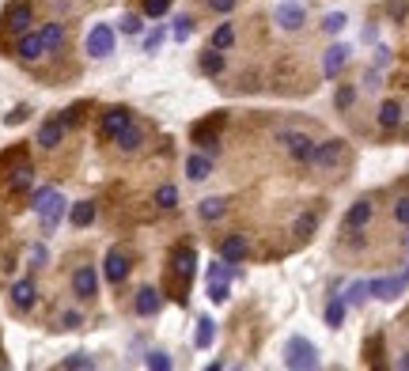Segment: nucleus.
Masks as SVG:
<instances>
[{
    "label": "nucleus",
    "instance_id": "1",
    "mask_svg": "<svg viewBox=\"0 0 409 371\" xmlns=\"http://www.w3.org/2000/svg\"><path fill=\"white\" fill-rule=\"evenodd\" d=\"M35 212H38V224H42V232L46 235H53V227L61 224V216H65V209H69V205H65V198L57 190H53V186H42V190H35Z\"/></svg>",
    "mask_w": 409,
    "mask_h": 371
},
{
    "label": "nucleus",
    "instance_id": "2",
    "mask_svg": "<svg viewBox=\"0 0 409 371\" xmlns=\"http://www.w3.org/2000/svg\"><path fill=\"white\" fill-rule=\"evenodd\" d=\"M341 163H345V140H323V144H315L311 156H307V167L318 171V174L337 171Z\"/></svg>",
    "mask_w": 409,
    "mask_h": 371
},
{
    "label": "nucleus",
    "instance_id": "3",
    "mask_svg": "<svg viewBox=\"0 0 409 371\" xmlns=\"http://www.w3.org/2000/svg\"><path fill=\"white\" fill-rule=\"evenodd\" d=\"M30 23H35V4L30 0H12V4L4 8V19H0V30H8L12 38L27 35Z\"/></svg>",
    "mask_w": 409,
    "mask_h": 371
},
{
    "label": "nucleus",
    "instance_id": "4",
    "mask_svg": "<svg viewBox=\"0 0 409 371\" xmlns=\"http://www.w3.org/2000/svg\"><path fill=\"white\" fill-rule=\"evenodd\" d=\"M284 364L292 371H315L323 360H318V348L307 341V337H292V341L284 345Z\"/></svg>",
    "mask_w": 409,
    "mask_h": 371
},
{
    "label": "nucleus",
    "instance_id": "5",
    "mask_svg": "<svg viewBox=\"0 0 409 371\" xmlns=\"http://www.w3.org/2000/svg\"><path fill=\"white\" fill-rule=\"evenodd\" d=\"M114 42H118L114 27H110V23H95L91 35H87V57H95V61L110 57V53H114Z\"/></svg>",
    "mask_w": 409,
    "mask_h": 371
},
{
    "label": "nucleus",
    "instance_id": "6",
    "mask_svg": "<svg viewBox=\"0 0 409 371\" xmlns=\"http://www.w3.org/2000/svg\"><path fill=\"white\" fill-rule=\"evenodd\" d=\"M371 216H375V201H371V198H360V201L349 205V212H345V220H341V227H345L349 235H357V232H364V227L371 224Z\"/></svg>",
    "mask_w": 409,
    "mask_h": 371
},
{
    "label": "nucleus",
    "instance_id": "7",
    "mask_svg": "<svg viewBox=\"0 0 409 371\" xmlns=\"http://www.w3.org/2000/svg\"><path fill=\"white\" fill-rule=\"evenodd\" d=\"M194 269H197V250L194 246H174L171 250V273L179 277L182 288L194 280Z\"/></svg>",
    "mask_w": 409,
    "mask_h": 371
},
{
    "label": "nucleus",
    "instance_id": "8",
    "mask_svg": "<svg viewBox=\"0 0 409 371\" xmlns=\"http://www.w3.org/2000/svg\"><path fill=\"white\" fill-rule=\"evenodd\" d=\"M129 122H133V110H129V106H106L103 118H99V133H103L106 140H114Z\"/></svg>",
    "mask_w": 409,
    "mask_h": 371
},
{
    "label": "nucleus",
    "instance_id": "9",
    "mask_svg": "<svg viewBox=\"0 0 409 371\" xmlns=\"http://www.w3.org/2000/svg\"><path fill=\"white\" fill-rule=\"evenodd\" d=\"M72 296L84 299V303L99 296V273L91 266H76L72 269Z\"/></svg>",
    "mask_w": 409,
    "mask_h": 371
},
{
    "label": "nucleus",
    "instance_id": "10",
    "mask_svg": "<svg viewBox=\"0 0 409 371\" xmlns=\"http://www.w3.org/2000/svg\"><path fill=\"white\" fill-rule=\"evenodd\" d=\"M129 269H133V261H129V254L125 250H106V258H103V277L110 280V285H121V280L129 277Z\"/></svg>",
    "mask_w": 409,
    "mask_h": 371
},
{
    "label": "nucleus",
    "instance_id": "11",
    "mask_svg": "<svg viewBox=\"0 0 409 371\" xmlns=\"http://www.w3.org/2000/svg\"><path fill=\"white\" fill-rule=\"evenodd\" d=\"M405 285H409L405 273H398V277H379V280H368V296H375V299H398L405 292Z\"/></svg>",
    "mask_w": 409,
    "mask_h": 371
},
{
    "label": "nucleus",
    "instance_id": "12",
    "mask_svg": "<svg viewBox=\"0 0 409 371\" xmlns=\"http://www.w3.org/2000/svg\"><path fill=\"white\" fill-rule=\"evenodd\" d=\"M16 57L23 61V64H38L42 57H46V46H42L38 30H27V35L16 38Z\"/></svg>",
    "mask_w": 409,
    "mask_h": 371
},
{
    "label": "nucleus",
    "instance_id": "13",
    "mask_svg": "<svg viewBox=\"0 0 409 371\" xmlns=\"http://www.w3.org/2000/svg\"><path fill=\"white\" fill-rule=\"evenodd\" d=\"M273 19H277V27H281V30H303L307 12H303V4H296V0H284V4H277Z\"/></svg>",
    "mask_w": 409,
    "mask_h": 371
},
{
    "label": "nucleus",
    "instance_id": "14",
    "mask_svg": "<svg viewBox=\"0 0 409 371\" xmlns=\"http://www.w3.org/2000/svg\"><path fill=\"white\" fill-rule=\"evenodd\" d=\"M65 133H69V129L61 125V118H50V122L38 125V140H35V144H38L42 152H57V148L65 144Z\"/></svg>",
    "mask_w": 409,
    "mask_h": 371
},
{
    "label": "nucleus",
    "instance_id": "15",
    "mask_svg": "<svg viewBox=\"0 0 409 371\" xmlns=\"http://www.w3.org/2000/svg\"><path fill=\"white\" fill-rule=\"evenodd\" d=\"M114 144H118V152L121 156H137L140 148H145V125H137V122H129L121 133L114 137Z\"/></svg>",
    "mask_w": 409,
    "mask_h": 371
},
{
    "label": "nucleus",
    "instance_id": "16",
    "mask_svg": "<svg viewBox=\"0 0 409 371\" xmlns=\"http://www.w3.org/2000/svg\"><path fill=\"white\" fill-rule=\"evenodd\" d=\"M159 307H163V296H159V288H152V285H145L133 296V311L140 314V319H152V314H159Z\"/></svg>",
    "mask_w": 409,
    "mask_h": 371
},
{
    "label": "nucleus",
    "instance_id": "17",
    "mask_svg": "<svg viewBox=\"0 0 409 371\" xmlns=\"http://www.w3.org/2000/svg\"><path fill=\"white\" fill-rule=\"evenodd\" d=\"M349 53H352V50L345 46V42H334V46L323 53V76H326V80H337V72L345 69Z\"/></svg>",
    "mask_w": 409,
    "mask_h": 371
},
{
    "label": "nucleus",
    "instance_id": "18",
    "mask_svg": "<svg viewBox=\"0 0 409 371\" xmlns=\"http://www.w3.org/2000/svg\"><path fill=\"white\" fill-rule=\"evenodd\" d=\"M281 144H284V152L292 156V163H307V156H311V148H315V140L307 137V133H281Z\"/></svg>",
    "mask_w": 409,
    "mask_h": 371
},
{
    "label": "nucleus",
    "instance_id": "19",
    "mask_svg": "<svg viewBox=\"0 0 409 371\" xmlns=\"http://www.w3.org/2000/svg\"><path fill=\"white\" fill-rule=\"evenodd\" d=\"M250 254V243H247V235H228L224 243H220V258L228 261V266H239L242 258Z\"/></svg>",
    "mask_w": 409,
    "mask_h": 371
},
{
    "label": "nucleus",
    "instance_id": "20",
    "mask_svg": "<svg viewBox=\"0 0 409 371\" xmlns=\"http://www.w3.org/2000/svg\"><path fill=\"white\" fill-rule=\"evenodd\" d=\"M402 118H405V110H402L398 99H383L379 103V129L383 133H394V129L402 125Z\"/></svg>",
    "mask_w": 409,
    "mask_h": 371
},
{
    "label": "nucleus",
    "instance_id": "21",
    "mask_svg": "<svg viewBox=\"0 0 409 371\" xmlns=\"http://www.w3.org/2000/svg\"><path fill=\"white\" fill-rule=\"evenodd\" d=\"M38 38H42V46H46V53H61L65 50V23H57V19L42 23Z\"/></svg>",
    "mask_w": 409,
    "mask_h": 371
},
{
    "label": "nucleus",
    "instance_id": "22",
    "mask_svg": "<svg viewBox=\"0 0 409 371\" xmlns=\"http://www.w3.org/2000/svg\"><path fill=\"white\" fill-rule=\"evenodd\" d=\"M8 296H12L16 311H30V307H35V296H38V292H35V280H30V277L16 280V285H12V292H8Z\"/></svg>",
    "mask_w": 409,
    "mask_h": 371
},
{
    "label": "nucleus",
    "instance_id": "23",
    "mask_svg": "<svg viewBox=\"0 0 409 371\" xmlns=\"http://www.w3.org/2000/svg\"><path fill=\"white\" fill-rule=\"evenodd\" d=\"M30 182H35V167H30L27 159H19V167L12 171V178H8V193H27Z\"/></svg>",
    "mask_w": 409,
    "mask_h": 371
},
{
    "label": "nucleus",
    "instance_id": "24",
    "mask_svg": "<svg viewBox=\"0 0 409 371\" xmlns=\"http://www.w3.org/2000/svg\"><path fill=\"white\" fill-rule=\"evenodd\" d=\"M197 216H201L205 224H213V220H220V216H228V198H205V201H197Z\"/></svg>",
    "mask_w": 409,
    "mask_h": 371
},
{
    "label": "nucleus",
    "instance_id": "25",
    "mask_svg": "<svg viewBox=\"0 0 409 371\" xmlns=\"http://www.w3.org/2000/svg\"><path fill=\"white\" fill-rule=\"evenodd\" d=\"M197 69H201L205 76H220L228 69V61H224V50H205L201 57H197Z\"/></svg>",
    "mask_w": 409,
    "mask_h": 371
},
{
    "label": "nucleus",
    "instance_id": "26",
    "mask_svg": "<svg viewBox=\"0 0 409 371\" xmlns=\"http://www.w3.org/2000/svg\"><path fill=\"white\" fill-rule=\"evenodd\" d=\"M69 224L72 227H91L95 224V201H76L69 209Z\"/></svg>",
    "mask_w": 409,
    "mask_h": 371
},
{
    "label": "nucleus",
    "instance_id": "27",
    "mask_svg": "<svg viewBox=\"0 0 409 371\" xmlns=\"http://www.w3.org/2000/svg\"><path fill=\"white\" fill-rule=\"evenodd\" d=\"M186 174H190L194 182H201L213 174V156H201V152H194L190 159H186Z\"/></svg>",
    "mask_w": 409,
    "mask_h": 371
},
{
    "label": "nucleus",
    "instance_id": "28",
    "mask_svg": "<svg viewBox=\"0 0 409 371\" xmlns=\"http://www.w3.org/2000/svg\"><path fill=\"white\" fill-rule=\"evenodd\" d=\"M315 227H318V212H300L292 224V235L300 239V243H307V239L315 235Z\"/></svg>",
    "mask_w": 409,
    "mask_h": 371
},
{
    "label": "nucleus",
    "instance_id": "29",
    "mask_svg": "<svg viewBox=\"0 0 409 371\" xmlns=\"http://www.w3.org/2000/svg\"><path fill=\"white\" fill-rule=\"evenodd\" d=\"M152 201H156V209H163V212L179 209V186H171V182H167V186H159Z\"/></svg>",
    "mask_w": 409,
    "mask_h": 371
},
{
    "label": "nucleus",
    "instance_id": "30",
    "mask_svg": "<svg viewBox=\"0 0 409 371\" xmlns=\"http://www.w3.org/2000/svg\"><path fill=\"white\" fill-rule=\"evenodd\" d=\"M334 106H337L341 114H349L352 106H357V87H352V84H341L337 95H334Z\"/></svg>",
    "mask_w": 409,
    "mask_h": 371
},
{
    "label": "nucleus",
    "instance_id": "31",
    "mask_svg": "<svg viewBox=\"0 0 409 371\" xmlns=\"http://www.w3.org/2000/svg\"><path fill=\"white\" fill-rule=\"evenodd\" d=\"M345 307H349V303H345V299H337V296L326 303V326H330V330H337V326L345 322Z\"/></svg>",
    "mask_w": 409,
    "mask_h": 371
},
{
    "label": "nucleus",
    "instance_id": "32",
    "mask_svg": "<svg viewBox=\"0 0 409 371\" xmlns=\"http://www.w3.org/2000/svg\"><path fill=\"white\" fill-rule=\"evenodd\" d=\"M235 46V27L231 23H220L216 30H213V50H231Z\"/></svg>",
    "mask_w": 409,
    "mask_h": 371
},
{
    "label": "nucleus",
    "instance_id": "33",
    "mask_svg": "<svg viewBox=\"0 0 409 371\" xmlns=\"http://www.w3.org/2000/svg\"><path fill=\"white\" fill-rule=\"evenodd\" d=\"M213 326H216L213 319H201V322H197V330H194V345H197V348H208V345H213V333H216Z\"/></svg>",
    "mask_w": 409,
    "mask_h": 371
},
{
    "label": "nucleus",
    "instance_id": "34",
    "mask_svg": "<svg viewBox=\"0 0 409 371\" xmlns=\"http://www.w3.org/2000/svg\"><path fill=\"white\" fill-rule=\"evenodd\" d=\"M171 12V0H145V4H140V16L145 19H163Z\"/></svg>",
    "mask_w": 409,
    "mask_h": 371
},
{
    "label": "nucleus",
    "instance_id": "35",
    "mask_svg": "<svg viewBox=\"0 0 409 371\" xmlns=\"http://www.w3.org/2000/svg\"><path fill=\"white\" fill-rule=\"evenodd\" d=\"M345 303H352V307H360L364 299H368V280H352V285L345 288V296H341Z\"/></svg>",
    "mask_w": 409,
    "mask_h": 371
},
{
    "label": "nucleus",
    "instance_id": "36",
    "mask_svg": "<svg viewBox=\"0 0 409 371\" xmlns=\"http://www.w3.org/2000/svg\"><path fill=\"white\" fill-rule=\"evenodd\" d=\"M84 114H87V103H76V106H69V110H61V125L65 129H76L84 122Z\"/></svg>",
    "mask_w": 409,
    "mask_h": 371
},
{
    "label": "nucleus",
    "instance_id": "37",
    "mask_svg": "<svg viewBox=\"0 0 409 371\" xmlns=\"http://www.w3.org/2000/svg\"><path fill=\"white\" fill-rule=\"evenodd\" d=\"M345 23H349L345 12H330V16H323V30H326V35H341V30H345Z\"/></svg>",
    "mask_w": 409,
    "mask_h": 371
},
{
    "label": "nucleus",
    "instance_id": "38",
    "mask_svg": "<svg viewBox=\"0 0 409 371\" xmlns=\"http://www.w3.org/2000/svg\"><path fill=\"white\" fill-rule=\"evenodd\" d=\"M386 19H391V23H405L409 19V0H391V4H386Z\"/></svg>",
    "mask_w": 409,
    "mask_h": 371
},
{
    "label": "nucleus",
    "instance_id": "39",
    "mask_svg": "<svg viewBox=\"0 0 409 371\" xmlns=\"http://www.w3.org/2000/svg\"><path fill=\"white\" fill-rule=\"evenodd\" d=\"M140 30H145V16H137V12L121 16V35H140Z\"/></svg>",
    "mask_w": 409,
    "mask_h": 371
},
{
    "label": "nucleus",
    "instance_id": "40",
    "mask_svg": "<svg viewBox=\"0 0 409 371\" xmlns=\"http://www.w3.org/2000/svg\"><path fill=\"white\" fill-rule=\"evenodd\" d=\"M190 35H194V16H179V19H174V38L186 42Z\"/></svg>",
    "mask_w": 409,
    "mask_h": 371
},
{
    "label": "nucleus",
    "instance_id": "41",
    "mask_svg": "<svg viewBox=\"0 0 409 371\" xmlns=\"http://www.w3.org/2000/svg\"><path fill=\"white\" fill-rule=\"evenodd\" d=\"M228 285H231V280H208V299H213V303H224V299H228Z\"/></svg>",
    "mask_w": 409,
    "mask_h": 371
},
{
    "label": "nucleus",
    "instance_id": "42",
    "mask_svg": "<svg viewBox=\"0 0 409 371\" xmlns=\"http://www.w3.org/2000/svg\"><path fill=\"white\" fill-rule=\"evenodd\" d=\"M394 220L402 227H409V193H402V198L394 201Z\"/></svg>",
    "mask_w": 409,
    "mask_h": 371
},
{
    "label": "nucleus",
    "instance_id": "43",
    "mask_svg": "<svg viewBox=\"0 0 409 371\" xmlns=\"http://www.w3.org/2000/svg\"><path fill=\"white\" fill-rule=\"evenodd\" d=\"M61 367H95V360L87 356V353H72V356L61 360Z\"/></svg>",
    "mask_w": 409,
    "mask_h": 371
},
{
    "label": "nucleus",
    "instance_id": "44",
    "mask_svg": "<svg viewBox=\"0 0 409 371\" xmlns=\"http://www.w3.org/2000/svg\"><path fill=\"white\" fill-rule=\"evenodd\" d=\"M84 326V314L80 311H65L61 314V330H80Z\"/></svg>",
    "mask_w": 409,
    "mask_h": 371
},
{
    "label": "nucleus",
    "instance_id": "45",
    "mask_svg": "<svg viewBox=\"0 0 409 371\" xmlns=\"http://www.w3.org/2000/svg\"><path fill=\"white\" fill-rule=\"evenodd\" d=\"M148 367H156V371H171V356H167V353H148Z\"/></svg>",
    "mask_w": 409,
    "mask_h": 371
},
{
    "label": "nucleus",
    "instance_id": "46",
    "mask_svg": "<svg viewBox=\"0 0 409 371\" xmlns=\"http://www.w3.org/2000/svg\"><path fill=\"white\" fill-rule=\"evenodd\" d=\"M27 114H30L27 106H16L12 114H4V125H19V122H27Z\"/></svg>",
    "mask_w": 409,
    "mask_h": 371
},
{
    "label": "nucleus",
    "instance_id": "47",
    "mask_svg": "<svg viewBox=\"0 0 409 371\" xmlns=\"http://www.w3.org/2000/svg\"><path fill=\"white\" fill-rule=\"evenodd\" d=\"M159 42H163V27H159V30H152V35L145 38V53H156V50H159Z\"/></svg>",
    "mask_w": 409,
    "mask_h": 371
},
{
    "label": "nucleus",
    "instance_id": "48",
    "mask_svg": "<svg viewBox=\"0 0 409 371\" xmlns=\"http://www.w3.org/2000/svg\"><path fill=\"white\" fill-rule=\"evenodd\" d=\"M208 8L220 16H228V12H235V0H208Z\"/></svg>",
    "mask_w": 409,
    "mask_h": 371
},
{
    "label": "nucleus",
    "instance_id": "49",
    "mask_svg": "<svg viewBox=\"0 0 409 371\" xmlns=\"http://www.w3.org/2000/svg\"><path fill=\"white\" fill-rule=\"evenodd\" d=\"M391 61H394V57H391V50H386V46H379V50H375V69H386Z\"/></svg>",
    "mask_w": 409,
    "mask_h": 371
},
{
    "label": "nucleus",
    "instance_id": "50",
    "mask_svg": "<svg viewBox=\"0 0 409 371\" xmlns=\"http://www.w3.org/2000/svg\"><path fill=\"white\" fill-rule=\"evenodd\" d=\"M364 87H379V69H368V76H364Z\"/></svg>",
    "mask_w": 409,
    "mask_h": 371
},
{
    "label": "nucleus",
    "instance_id": "51",
    "mask_svg": "<svg viewBox=\"0 0 409 371\" xmlns=\"http://www.w3.org/2000/svg\"><path fill=\"white\" fill-rule=\"evenodd\" d=\"M46 266V246H35V269Z\"/></svg>",
    "mask_w": 409,
    "mask_h": 371
},
{
    "label": "nucleus",
    "instance_id": "52",
    "mask_svg": "<svg viewBox=\"0 0 409 371\" xmlns=\"http://www.w3.org/2000/svg\"><path fill=\"white\" fill-rule=\"evenodd\" d=\"M398 367H402V371H409V353H402V356H398Z\"/></svg>",
    "mask_w": 409,
    "mask_h": 371
},
{
    "label": "nucleus",
    "instance_id": "53",
    "mask_svg": "<svg viewBox=\"0 0 409 371\" xmlns=\"http://www.w3.org/2000/svg\"><path fill=\"white\" fill-rule=\"evenodd\" d=\"M405 277H409V269H405Z\"/></svg>",
    "mask_w": 409,
    "mask_h": 371
},
{
    "label": "nucleus",
    "instance_id": "54",
    "mask_svg": "<svg viewBox=\"0 0 409 371\" xmlns=\"http://www.w3.org/2000/svg\"><path fill=\"white\" fill-rule=\"evenodd\" d=\"M405 23H409V19H405Z\"/></svg>",
    "mask_w": 409,
    "mask_h": 371
}]
</instances>
